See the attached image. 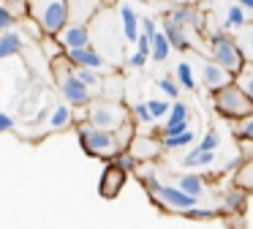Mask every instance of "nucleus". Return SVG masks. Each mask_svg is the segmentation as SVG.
I'll return each mask as SVG.
<instances>
[{
    "mask_svg": "<svg viewBox=\"0 0 253 229\" xmlns=\"http://www.w3.org/2000/svg\"><path fill=\"white\" fill-rule=\"evenodd\" d=\"M237 3L242 5V8H248V11H253V0H237Z\"/></svg>",
    "mask_w": 253,
    "mask_h": 229,
    "instance_id": "nucleus-43",
    "label": "nucleus"
},
{
    "mask_svg": "<svg viewBox=\"0 0 253 229\" xmlns=\"http://www.w3.org/2000/svg\"><path fill=\"white\" fill-rule=\"evenodd\" d=\"M177 85L185 87V90H196V76H193V68L188 63L177 65Z\"/></svg>",
    "mask_w": 253,
    "mask_h": 229,
    "instance_id": "nucleus-28",
    "label": "nucleus"
},
{
    "mask_svg": "<svg viewBox=\"0 0 253 229\" xmlns=\"http://www.w3.org/2000/svg\"><path fill=\"white\" fill-rule=\"evenodd\" d=\"M185 218H196V221H210V218L218 216V210L215 207H191V210L182 213Z\"/></svg>",
    "mask_w": 253,
    "mask_h": 229,
    "instance_id": "nucleus-32",
    "label": "nucleus"
},
{
    "mask_svg": "<svg viewBox=\"0 0 253 229\" xmlns=\"http://www.w3.org/2000/svg\"><path fill=\"white\" fill-rule=\"evenodd\" d=\"M28 16L44 36H55L68 22V0H28Z\"/></svg>",
    "mask_w": 253,
    "mask_h": 229,
    "instance_id": "nucleus-3",
    "label": "nucleus"
},
{
    "mask_svg": "<svg viewBox=\"0 0 253 229\" xmlns=\"http://www.w3.org/2000/svg\"><path fill=\"white\" fill-rule=\"evenodd\" d=\"M133 117L139 120V123H155L153 120V114H150V109H147V104H136V107H133Z\"/></svg>",
    "mask_w": 253,
    "mask_h": 229,
    "instance_id": "nucleus-37",
    "label": "nucleus"
},
{
    "mask_svg": "<svg viewBox=\"0 0 253 229\" xmlns=\"http://www.w3.org/2000/svg\"><path fill=\"white\" fill-rule=\"evenodd\" d=\"M234 183L240 185V188H245L248 194H253V161H242L240 167H237Z\"/></svg>",
    "mask_w": 253,
    "mask_h": 229,
    "instance_id": "nucleus-24",
    "label": "nucleus"
},
{
    "mask_svg": "<svg viewBox=\"0 0 253 229\" xmlns=\"http://www.w3.org/2000/svg\"><path fill=\"white\" fill-rule=\"evenodd\" d=\"M212 158H215V153L193 147V150H188V156L182 158V167H188V169H202V167H210V164H212Z\"/></svg>",
    "mask_w": 253,
    "mask_h": 229,
    "instance_id": "nucleus-22",
    "label": "nucleus"
},
{
    "mask_svg": "<svg viewBox=\"0 0 253 229\" xmlns=\"http://www.w3.org/2000/svg\"><path fill=\"white\" fill-rule=\"evenodd\" d=\"M234 82L242 87V93H245V96L253 101V63H245V65H242L240 74L234 76Z\"/></svg>",
    "mask_w": 253,
    "mask_h": 229,
    "instance_id": "nucleus-25",
    "label": "nucleus"
},
{
    "mask_svg": "<svg viewBox=\"0 0 253 229\" xmlns=\"http://www.w3.org/2000/svg\"><path fill=\"white\" fill-rule=\"evenodd\" d=\"M234 136H237V139H242V142H253V112L237 120V125H234Z\"/></svg>",
    "mask_w": 253,
    "mask_h": 229,
    "instance_id": "nucleus-26",
    "label": "nucleus"
},
{
    "mask_svg": "<svg viewBox=\"0 0 253 229\" xmlns=\"http://www.w3.org/2000/svg\"><path fill=\"white\" fill-rule=\"evenodd\" d=\"M161 33L166 36V41L171 44L174 52H188V49H191V38H188L185 25H177V22H171L169 16H166L164 25H161Z\"/></svg>",
    "mask_w": 253,
    "mask_h": 229,
    "instance_id": "nucleus-13",
    "label": "nucleus"
},
{
    "mask_svg": "<svg viewBox=\"0 0 253 229\" xmlns=\"http://www.w3.org/2000/svg\"><path fill=\"white\" fill-rule=\"evenodd\" d=\"M66 57L71 60L74 68H95V71H104L106 68V57L93 47V44H87V47H77V49H68Z\"/></svg>",
    "mask_w": 253,
    "mask_h": 229,
    "instance_id": "nucleus-9",
    "label": "nucleus"
},
{
    "mask_svg": "<svg viewBox=\"0 0 253 229\" xmlns=\"http://www.w3.org/2000/svg\"><path fill=\"white\" fill-rule=\"evenodd\" d=\"M0 3H3V0H0Z\"/></svg>",
    "mask_w": 253,
    "mask_h": 229,
    "instance_id": "nucleus-44",
    "label": "nucleus"
},
{
    "mask_svg": "<svg viewBox=\"0 0 253 229\" xmlns=\"http://www.w3.org/2000/svg\"><path fill=\"white\" fill-rule=\"evenodd\" d=\"M223 25L229 27V30H240V27H245V25H248V14H245V8H242L240 3L229 5V8H226V19H223Z\"/></svg>",
    "mask_w": 253,
    "mask_h": 229,
    "instance_id": "nucleus-23",
    "label": "nucleus"
},
{
    "mask_svg": "<svg viewBox=\"0 0 253 229\" xmlns=\"http://www.w3.org/2000/svg\"><path fill=\"white\" fill-rule=\"evenodd\" d=\"M128 136H133V123H126L117 131H106V128H95L90 123H79L77 125V139L82 145V150L90 158H101V161H112L120 150L128 147Z\"/></svg>",
    "mask_w": 253,
    "mask_h": 229,
    "instance_id": "nucleus-1",
    "label": "nucleus"
},
{
    "mask_svg": "<svg viewBox=\"0 0 253 229\" xmlns=\"http://www.w3.org/2000/svg\"><path fill=\"white\" fill-rule=\"evenodd\" d=\"M84 109H87V123L95 125V128L117 131L126 123H131V112L123 104L109 101V98H104V101H90Z\"/></svg>",
    "mask_w": 253,
    "mask_h": 229,
    "instance_id": "nucleus-7",
    "label": "nucleus"
},
{
    "mask_svg": "<svg viewBox=\"0 0 253 229\" xmlns=\"http://www.w3.org/2000/svg\"><path fill=\"white\" fill-rule=\"evenodd\" d=\"M136 52H142L150 57V38L144 36V33H139V38H136Z\"/></svg>",
    "mask_w": 253,
    "mask_h": 229,
    "instance_id": "nucleus-41",
    "label": "nucleus"
},
{
    "mask_svg": "<svg viewBox=\"0 0 253 229\" xmlns=\"http://www.w3.org/2000/svg\"><path fill=\"white\" fill-rule=\"evenodd\" d=\"M57 44H60L63 49H77V47H87L90 41H93V36H90V27L82 25V22H66V25L60 27V30L55 33Z\"/></svg>",
    "mask_w": 253,
    "mask_h": 229,
    "instance_id": "nucleus-8",
    "label": "nucleus"
},
{
    "mask_svg": "<svg viewBox=\"0 0 253 229\" xmlns=\"http://www.w3.org/2000/svg\"><path fill=\"white\" fill-rule=\"evenodd\" d=\"M144 188L153 194L155 205L161 210H169V213H185L191 207H196V196L185 194L182 188L177 185H169V183H161L155 174H144Z\"/></svg>",
    "mask_w": 253,
    "mask_h": 229,
    "instance_id": "nucleus-4",
    "label": "nucleus"
},
{
    "mask_svg": "<svg viewBox=\"0 0 253 229\" xmlns=\"http://www.w3.org/2000/svg\"><path fill=\"white\" fill-rule=\"evenodd\" d=\"M71 123H74V107L60 104V107H55L49 112V117H46V131H66Z\"/></svg>",
    "mask_w": 253,
    "mask_h": 229,
    "instance_id": "nucleus-14",
    "label": "nucleus"
},
{
    "mask_svg": "<svg viewBox=\"0 0 253 229\" xmlns=\"http://www.w3.org/2000/svg\"><path fill=\"white\" fill-rule=\"evenodd\" d=\"M164 134H180V131H188V120H174V117H166L164 120Z\"/></svg>",
    "mask_w": 253,
    "mask_h": 229,
    "instance_id": "nucleus-35",
    "label": "nucleus"
},
{
    "mask_svg": "<svg viewBox=\"0 0 253 229\" xmlns=\"http://www.w3.org/2000/svg\"><path fill=\"white\" fill-rule=\"evenodd\" d=\"M248 207V191L240 188V185H231L229 191H223V196H220V213H229V216H242Z\"/></svg>",
    "mask_w": 253,
    "mask_h": 229,
    "instance_id": "nucleus-11",
    "label": "nucleus"
},
{
    "mask_svg": "<svg viewBox=\"0 0 253 229\" xmlns=\"http://www.w3.org/2000/svg\"><path fill=\"white\" fill-rule=\"evenodd\" d=\"M74 74L79 76V82H82L93 96H98V93L104 90V76H101L95 68H74Z\"/></svg>",
    "mask_w": 253,
    "mask_h": 229,
    "instance_id": "nucleus-18",
    "label": "nucleus"
},
{
    "mask_svg": "<svg viewBox=\"0 0 253 229\" xmlns=\"http://www.w3.org/2000/svg\"><path fill=\"white\" fill-rule=\"evenodd\" d=\"M166 117H174V120H188V107H185L182 101H177V98H174V104L169 107V114H166Z\"/></svg>",
    "mask_w": 253,
    "mask_h": 229,
    "instance_id": "nucleus-36",
    "label": "nucleus"
},
{
    "mask_svg": "<svg viewBox=\"0 0 253 229\" xmlns=\"http://www.w3.org/2000/svg\"><path fill=\"white\" fill-rule=\"evenodd\" d=\"M112 164H115V167H120L123 172H133L139 161H136V156H133V153H131V150H128V147H126V150H120V153H117L115 158H112Z\"/></svg>",
    "mask_w": 253,
    "mask_h": 229,
    "instance_id": "nucleus-29",
    "label": "nucleus"
},
{
    "mask_svg": "<svg viewBox=\"0 0 253 229\" xmlns=\"http://www.w3.org/2000/svg\"><path fill=\"white\" fill-rule=\"evenodd\" d=\"M177 188H182L185 194H191V196H204V191H207V185H204V177L202 174H196V172H191V174H182L180 180H177Z\"/></svg>",
    "mask_w": 253,
    "mask_h": 229,
    "instance_id": "nucleus-19",
    "label": "nucleus"
},
{
    "mask_svg": "<svg viewBox=\"0 0 253 229\" xmlns=\"http://www.w3.org/2000/svg\"><path fill=\"white\" fill-rule=\"evenodd\" d=\"M212 3H215V0H212Z\"/></svg>",
    "mask_w": 253,
    "mask_h": 229,
    "instance_id": "nucleus-45",
    "label": "nucleus"
},
{
    "mask_svg": "<svg viewBox=\"0 0 253 229\" xmlns=\"http://www.w3.org/2000/svg\"><path fill=\"white\" fill-rule=\"evenodd\" d=\"M212 107L226 120H240L253 112V101L242 93V87L237 82H229V85H223L220 90L212 93Z\"/></svg>",
    "mask_w": 253,
    "mask_h": 229,
    "instance_id": "nucleus-6",
    "label": "nucleus"
},
{
    "mask_svg": "<svg viewBox=\"0 0 253 229\" xmlns=\"http://www.w3.org/2000/svg\"><path fill=\"white\" fill-rule=\"evenodd\" d=\"M139 30H142L147 38H153L155 33H158V25H155V22L150 19V16H144V19H139Z\"/></svg>",
    "mask_w": 253,
    "mask_h": 229,
    "instance_id": "nucleus-38",
    "label": "nucleus"
},
{
    "mask_svg": "<svg viewBox=\"0 0 253 229\" xmlns=\"http://www.w3.org/2000/svg\"><path fill=\"white\" fill-rule=\"evenodd\" d=\"M158 87H161V93H164V96H169V98H177V96H180V85H177V79H171V76L158 79Z\"/></svg>",
    "mask_w": 253,
    "mask_h": 229,
    "instance_id": "nucleus-34",
    "label": "nucleus"
},
{
    "mask_svg": "<svg viewBox=\"0 0 253 229\" xmlns=\"http://www.w3.org/2000/svg\"><path fill=\"white\" fill-rule=\"evenodd\" d=\"M14 128H17V120H14L8 112H0V134H6V131H14Z\"/></svg>",
    "mask_w": 253,
    "mask_h": 229,
    "instance_id": "nucleus-39",
    "label": "nucleus"
},
{
    "mask_svg": "<svg viewBox=\"0 0 253 229\" xmlns=\"http://www.w3.org/2000/svg\"><path fill=\"white\" fill-rule=\"evenodd\" d=\"M136 145H142V153H133V156H136V161H147V158H153L155 153H158L161 142H153V136H139Z\"/></svg>",
    "mask_w": 253,
    "mask_h": 229,
    "instance_id": "nucleus-27",
    "label": "nucleus"
},
{
    "mask_svg": "<svg viewBox=\"0 0 253 229\" xmlns=\"http://www.w3.org/2000/svg\"><path fill=\"white\" fill-rule=\"evenodd\" d=\"M19 52H22V36H19L17 30L0 33V60H8Z\"/></svg>",
    "mask_w": 253,
    "mask_h": 229,
    "instance_id": "nucleus-16",
    "label": "nucleus"
},
{
    "mask_svg": "<svg viewBox=\"0 0 253 229\" xmlns=\"http://www.w3.org/2000/svg\"><path fill=\"white\" fill-rule=\"evenodd\" d=\"M147 60H150L147 55H142V52H133L131 57H128V65H131V68H142V65L147 63Z\"/></svg>",
    "mask_w": 253,
    "mask_h": 229,
    "instance_id": "nucleus-40",
    "label": "nucleus"
},
{
    "mask_svg": "<svg viewBox=\"0 0 253 229\" xmlns=\"http://www.w3.org/2000/svg\"><path fill=\"white\" fill-rule=\"evenodd\" d=\"M193 131H180V134H164V139H161V147L164 150H182V147H191L193 145Z\"/></svg>",
    "mask_w": 253,
    "mask_h": 229,
    "instance_id": "nucleus-20",
    "label": "nucleus"
},
{
    "mask_svg": "<svg viewBox=\"0 0 253 229\" xmlns=\"http://www.w3.org/2000/svg\"><path fill=\"white\" fill-rule=\"evenodd\" d=\"M169 107H171V104H169V101H164V98H155V101H147V109H150V114H153V120L166 117V114H169Z\"/></svg>",
    "mask_w": 253,
    "mask_h": 229,
    "instance_id": "nucleus-33",
    "label": "nucleus"
},
{
    "mask_svg": "<svg viewBox=\"0 0 253 229\" xmlns=\"http://www.w3.org/2000/svg\"><path fill=\"white\" fill-rule=\"evenodd\" d=\"M120 19H123V38H126L128 44H136V38H139V16H136V11H133L128 3H123L120 5Z\"/></svg>",
    "mask_w": 253,
    "mask_h": 229,
    "instance_id": "nucleus-15",
    "label": "nucleus"
},
{
    "mask_svg": "<svg viewBox=\"0 0 253 229\" xmlns=\"http://www.w3.org/2000/svg\"><path fill=\"white\" fill-rule=\"evenodd\" d=\"M14 25H17V14H14L6 3H0V33L11 30Z\"/></svg>",
    "mask_w": 253,
    "mask_h": 229,
    "instance_id": "nucleus-31",
    "label": "nucleus"
},
{
    "mask_svg": "<svg viewBox=\"0 0 253 229\" xmlns=\"http://www.w3.org/2000/svg\"><path fill=\"white\" fill-rule=\"evenodd\" d=\"M126 177H128V172H123L120 167H115V164L109 161V167L104 169L101 183H98L101 196H104V199H115V196L123 191V185H126Z\"/></svg>",
    "mask_w": 253,
    "mask_h": 229,
    "instance_id": "nucleus-10",
    "label": "nucleus"
},
{
    "mask_svg": "<svg viewBox=\"0 0 253 229\" xmlns=\"http://www.w3.org/2000/svg\"><path fill=\"white\" fill-rule=\"evenodd\" d=\"M196 147H199V150H210V153H215V150L220 147V136H218V131L210 128L207 134H204L202 139H199V145H196Z\"/></svg>",
    "mask_w": 253,
    "mask_h": 229,
    "instance_id": "nucleus-30",
    "label": "nucleus"
},
{
    "mask_svg": "<svg viewBox=\"0 0 253 229\" xmlns=\"http://www.w3.org/2000/svg\"><path fill=\"white\" fill-rule=\"evenodd\" d=\"M202 82L215 93V90H220L223 85L234 82V74H229V71H226L223 65H218L215 60H207V63L202 65Z\"/></svg>",
    "mask_w": 253,
    "mask_h": 229,
    "instance_id": "nucleus-12",
    "label": "nucleus"
},
{
    "mask_svg": "<svg viewBox=\"0 0 253 229\" xmlns=\"http://www.w3.org/2000/svg\"><path fill=\"white\" fill-rule=\"evenodd\" d=\"M210 52H212L215 63L223 65V68L234 76L240 74V68L245 65V52H242V47L226 30H220V27L210 30Z\"/></svg>",
    "mask_w": 253,
    "mask_h": 229,
    "instance_id": "nucleus-5",
    "label": "nucleus"
},
{
    "mask_svg": "<svg viewBox=\"0 0 253 229\" xmlns=\"http://www.w3.org/2000/svg\"><path fill=\"white\" fill-rule=\"evenodd\" d=\"M169 52H171V44L166 41V36L158 30L150 38V57H153V63H164V60L169 57Z\"/></svg>",
    "mask_w": 253,
    "mask_h": 229,
    "instance_id": "nucleus-21",
    "label": "nucleus"
},
{
    "mask_svg": "<svg viewBox=\"0 0 253 229\" xmlns=\"http://www.w3.org/2000/svg\"><path fill=\"white\" fill-rule=\"evenodd\" d=\"M169 19L177 22V25H193V27L202 30V14H199L196 8H191V5H177L169 14Z\"/></svg>",
    "mask_w": 253,
    "mask_h": 229,
    "instance_id": "nucleus-17",
    "label": "nucleus"
},
{
    "mask_svg": "<svg viewBox=\"0 0 253 229\" xmlns=\"http://www.w3.org/2000/svg\"><path fill=\"white\" fill-rule=\"evenodd\" d=\"M248 57H251V63H253V25H251V30H248Z\"/></svg>",
    "mask_w": 253,
    "mask_h": 229,
    "instance_id": "nucleus-42",
    "label": "nucleus"
},
{
    "mask_svg": "<svg viewBox=\"0 0 253 229\" xmlns=\"http://www.w3.org/2000/svg\"><path fill=\"white\" fill-rule=\"evenodd\" d=\"M52 71H55L57 90H60V96L66 98L68 107L82 109V107H87V104L93 101V93H90L87 87L82 85V82H79V76L74 74L71 60H68L66 55H60V57L52 60Z\"/></svg>",
    "mask_w": 253,
    "mask_h": 229,
    "instance_id": "nucleus-2",
    "label": "nucleus"
}]
</instances>
